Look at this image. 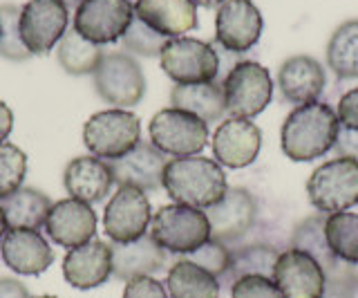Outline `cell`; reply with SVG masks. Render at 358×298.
<instances>
[{"instance_id":"14","label":"cell","mask_w":358,"mask_h":298,"mask_svg":"<svg viewBox=\"0 0 358 298\" xmlns=\"http://www.w3.org/2000/svg\"><path fill=\"white\" fill-rule=\"evenodd\" d=\"M210 148L222 169H246L262 150V130L251 119L229 117L213 132Z\"/></svg>"},{"instance_id":"26","label":"cell","mask_w":358,"mask_h":298,"mask_svg":"<svg viewBox=\"0 0 358 298\" xmlns=\"http://www.w3.org/2000/svg\"><path fill=\"white\" fill-rule=\"evenodd\" d=\"M166 292L171 298H220L222 285L199 264L179 258L166 274Z\"/></svg>"},{"instance_id":"15","label":"cell","mask_w":358,"mask_h":298,"mask_svg":"<svg viewBox=\"0 0 358 298\" xmlns=\"http://www.w3.org/2000/svg\"><path fill=\"white\" fill-rule=\"evenodd\" d=\"M206 218L210 238L224 242L231 249L253 229L257 220V202L242 186H229L222 200L206 208Z\"/></svg>"},{"instance_id":"40","label":"cell","mask_w":358,"mask_h":298,"mask_svg":"<svg viewBox=\"0 0 358 298\" xmlns=\"http://www.w3.org/2000/svg\"><path fill=\"white\" fill-rule=\"evenodd\" d=\"M331 150L336 157H347L358 162V130L338 126V135H336V143Z\"/></svg>"},{"instance_id":"30","label":"cell","mask_w":358,"mask_h":298,"mask_svg":"<svg viewBox=\"0 0 358 298\" xmlns=\"http://www.w3.org/2000/svg\"><path fill=\"white\" fill-rule=\"evenodd\" d=\"M327 65L341 81L358 79V18L334 29L327 43Z\"/></svg>"},{"instance_id":"32","label":"cell","mask_w":358,"mask_h":298,"mask_svg":"<svg viewBox=\"0 0 358 298\" xmlns=\"http://www.w3.org/2000/svg\"><path fill=\"white\" fill-rule=\"evenodd\" d=\"M324 234H327L331 253L341 262H358V213L343 211L327 215Z\"/></svg>"},{"instance_id":"44","label":"cell","mask_w":358,"mask_h":298,"mask_svg":"<svg viewBox=\"0 0 358 298\" xmlns=\"http://www.w3.org/2000/svg\"><path fill=\"white\" fill-rule=\"evenodd\" d=\"M341 271L347 281L352 283V287L358 292V262L356 264H350V262H341Z\"/></svg>"},{"instance_id":"12","label":"cell","mask_w":358,"mask_h":298,"mask_svg":"<svg viewBox=\"0 0 358 298\" xmlns=\"http://www.w3.org/2000/svg\"><path fill=\"white\" fill-rule=\"evenodd\" d=\"M152 206L148 195L134 186H119L103 211V231L112 245H126L148 234Z\"/></svg>"},{"instance_id":"46","label":"cell","mask_w":358,"mask_h":298,"mask_svg":"<svg viewBox=\"0 0 358 298\" xmlns=\"http://www.w3.org/2000/svg\"><path fill=\"white\" fill-rule=\"evenodd\" d=\"M9 231V225H7V220H5V213H3V206H0V240H3V236Z\"/></svg>"},{"instance_id":"29","label":"cell","mask_w":358,"mask_h":298,"mask_svg":"<svg viewBox=\"0 0 358 298\" xmlns=\"http://www.w3.org/2000/svg\"><path fill=\"white\" fill-rule=\"evenodd\" d=\"M324 222H327V215L322 213H313L307 215L305 220H300L294 227V231H291V247L309 253L324 269V274H329L338 267L341 260L329 249L327 234H324Z\"/></svg>"},{"instance_id":"48","label":"cell","mask_w":358,"mask_h":298,"mask_svg":"<svg viewBox=\"0 0 358 298\" xmlns=\"http://www.w3.org/2000/svg\"><path fill=\"white\" fill-rule=\"evenodd\" d=\"M38 298H56V296H38Z\"/></svg>"},{"instance_id":"10","label":"cell","mask_w":358,"mask_h":298,"mask_svg":"<svg viewBox=\"0 0 358 298\" xmlns=\"http://www.w3.org/2000/svg\"><path fill=\"white\" fill-rule=\"evenodd\" d=\"M134 20V5L130 0H83L76 7L72 29L85 41L103 48L117 43Z\"/></svg>"},{"instance_id":"27","label":"cell","mask_w":358,"mask_h":298,"mask_svg":"<svg viewBox=\"0 0 358 298\" xmlns=\"http://www.w3.org/2000/svg\"><path fill=\"white\" fill-rule=\"evenodd\" d=\"M52 200L43 191L31 189V186H20L16 193L0 200L3 213L9 229H41L52 208Z\"/></svg>"},{"instance_id":"25","label":"cell","mask_w":358,"mask_h":298,"mask_svg":"<svg viewBox=\"0 0 358 298\" xmlns=\"http://www.w3.org/2000/svg\"><path fill=\"white\" fill-rule=\"evenodd\" d=\"M171 108L186 110V113L199 117L210 126L215 121H222L224 115H227L224 87L220 81L175 85L171 90Z\"/></svg>"},{"instance_id":"24","label":"cell","mask_w":358,"mask_h":298,"mask_svg":"<svg viewBox=\"0 0 358 298\" xmlns=\"http://www.w3.org/2000/svg\"><path fill=\"white\" fill-rule=\"evenodd\" d=\"M168 251H164L150 234L126 245H112V276L128 283L139 276H155L166 269Z\"/></svg>"},{"instance_id":"8","label":"cell","mask_w":358,"mask_h":298,"mask_svg":"<svg viewBox=\"0 0 358 298\" xmlns=\"http://www.w3.org/2000/svg\"><path fill=\"white\" fill-rule=\"evenodd\" d=\"M150 143L171 157L199 155L208 143V124L179 108L159 110L148 124Z\"/></svg>"},{"instance_id":"16","label":"cell","mask_w":358,"mask_h":298,"mask_svg":"<svg viewBox=\"0 0 358 298\" xmlns=\"http://www.w3.org/2000/svg\"><path fill=\"white\" fill-rule=\"evenodd\" d=\"M271 278L282 298H320L327 274L309 253L289 247L280 251Z\"/></svg>"},{"instance_id":"22","label":"cell","mask_w":358,"mask_h":298,"mask_svg":"<svg viewBox=\"0 0 358 298\" xmlns=\"http://www.w3.org/2000/svg\"><path fill=\"white\" fill-rule=\"evenodd\" d=\"M112 171L110 164L94 155H78L65 166L63 186L74 200L85 204L103 202L112 191Z\"/></svg>"},{"instance_id":"13","label":"cell","mask_w":358,"mask_h":298,"mask_svg":"<svg viewBox=\"0 0 358 298\" xmlns=\"http://www.w3.org/2000/svg\"><path fill=\"white\" fill-rule=\"evenodd\" d=\"M264 18L253 0H227L215 14V45L233 54H244L257 45Z\"/></svg>"},{"instance_id":"41","label":"cell","mask_w":358,"mask_h":298,"mask_svg":"<svg viewBox=\"0 0 358 298\" xmlns=\"http://www.w3.org/2000/svg\"><path fill=\"white\" fill-rule=\"evenodd\" d=\"M336 117H338V124L358 130V87L345 92L336 108Z\"/></svg>"},{"instance_id":"4","label":"cell","mask_w":358,"mask_h":298,"mask_svg":"<svg viewBox=\"0 0 358 298\" xmlns=\"http://www.w3.org/2000/svg\"><path fill=\"white\" fill-rule=\"evenodd\" d=\"M307 197L322 215L350 211L358 204V162L334 157L309 175Z\"/></svg>"},{"instance_id":"18","label":"cell","mask_w":358,"mask_h":298,"mask_svg":"<svg viewBox=\"0 0 358 298\" xmlns=\"http://www.w3.org/2000/svg\"><path fill=\"white\" fill-rule=\"evenodd\" d=\"M108 164L117 186H134L143 193L164 189V171L168 159L150 141H139L128 155Z\"/></svg>"},{"instance_id":"9","label":"cell","mask_w":358,"mask_h":298,"mask_svg":"<svg viewBox=\"0 0 358 298\" xmlns=\"http://www.w3.org/2000/svg\"><path fill=\"white\" fill-rule=\"evenodd\" d=\"M222 87L227 113L240 119L257 117L273 99L271 74L255 61L235 63L231 72L224 76Z\"/></svg>"},{"instance_id":"38","label":"cell","mask_w":358,"mask_h":298,"mask_svg":"<svg viewBox=\"0 0 358 298\" xmlns=\"http://www.w3.org/2000/svg\"><path fill=\"white\" fill-rule=\"evenodd\" d=\"M121 298H171L166 292V285L159 283L155 276H139L126 283Z\"/></svg>"},{"instance_id":"19","label":"cell","mask_w":358,"mask_h":298,"mask_svg":"<svg viewBox=\"0 0 358 298\" xmlns=\"http://www.w3.org/2000/svg\"><path fill=\"white\" fill-rule=\"evenodd\" d=\"M0 258L20 276H41L54 262V251L41 231L9 229L0 240Z\"/></svg>"},{"instance_id":"31","label":"cell","mask_w":358,"mask_h":298,"mask_svg":"<svg viewBox=\"0 0 358 298\" xmlns=\"http://www.w3.org/2000/svg\"><path fill=\"white\" fill-rule=\"evenodd\" d=\"M103 54L106 52L99 45L78 36L74 29H67L63 38L59 41V45H56V61H59V65L67 74L74 76L94 74Z\"/></svg>"},{"instance_id":"45","label":"cell","mask_w":358,"mask_h":298,"mask_svg":"<svg viewBox=\"0 0 358 298\" xmlns=\"http://www.w3.org/2000/svg\"><path fill=\"white\" fill-rule=\"evenodd\" d=\"M197 7H204V9H215V7H222L227 0H193Z\"/></svg>"},{"instance_id":"2","label":"cell","mask_w":358,"mask_h":298,"mask_svg":"<svg viewBox=\"0 0 358 298\" xmlns=\"http://www.w3.org/2000/svg\"><path fill=\"white\" fill-rule=\"evenodd\" d=\"M164 189L175 204H186L206 211L217 204L229 189L227 173L215 159L193 155L168 159Z\"/></svg>"},{"instance_id":"1","label":"cell","mask_w":358,"mask_h":298,"mask_svg":"<svg viewBox=\"0 0 358 298\" xmlns=\"http://www.w3.org/2000/svg\"><path fill=\"white\" fill-rule=\"evenodd\" d=\"M338 126L336 110L329 104L313 101L298 106L280 130V148L291 162H313L334 148Z\"/></svg>"},{"instance_id":"3","label":"cell","mask_w":358,"mask_h":298,"mask_svg":"<svg viewBox=\"0 0 358 298\" xmlns=\"http://www.w3.org/2000/svg\"><path fill=\"white\" fill-rule=\"evenodd\" d=\"M148 234L164 251L188 256L210 240V225L201 208L168 204L152 215Z\"/></svg>"},{"instance_id":"34","label":"cell","mask_w":358,"mask_h":298,"mask_svg":"<svg viewBox=\"0 0 358 298\" xmlns=\"http://www.w3.org/2000/svg\"><path fill=\"white\" fill-rule=\"evenodd\" d=\"M27 175V155L14 143H0V200L16 193Z\"/></svg>"},{"instance_id":"5","label":"cell","mask_w":358,"mask_h":298,"mask_svg":"<svg viewBox=\"0 0 358 298\" xmlns=\"http://www.w3.org/2000/svg\"><path fill=\"white\" fill-rule=\"evenodd\" d=\"M141 141V121L130 110L110 108L94 113L83 126V143L94 157L119 159Z\"/></svg>"},{"instance_id":"17","label":"cell","mask_w":358,"mask_h":298,"mask_svg":"<svg viewBox=\"0 0 358 298\" xmlns=\"http://www.w3.org/2000/svg\"><path fill=\"white\" fill-rule=\"evenodd\" d=\"M96 222L99 220L92 204L67 197L52 204L45 220V231L56 245L70 251L96 238Z\"/></svg>"},{"instance_id":"37","label":"cell","mask_w":358,"mask_h":298,"mask_svg":"<svg viewBox=\"0 0 358 298\" xmlns=\"http://www.w3.org/2000/svg\"><path fill=\"white\" fill-rule=\"evenodd\" d=\"M231 298H282L271 276H244L231 285Z\"/></svg>"},{"instance_id":"21","label":"cell","mask_w":358,"mask_h":298,"mask_svg":"<svg viewBox=\"0 0 358 298\" xmlns=\"http://www.w3.org/2000/svg\"><path fill=\"white\" fill-rule=\"evenodd\" d=\"M327 85V74L322 65L309 54L289 57L278 68V87L285 101L291 106H305L320 101V94Z\"/></svg>"},{"instance_id":"35","label":"cell","mask_w":358,"mask_h":298,"mask_svg":"<svg viewBox=\"0 0 358 298\" xmlns=\"http://www.w3.org/2000/svg\"><path fill=\"white\" fill-rule=\"evenodd\" d=\"M168 41L171 38L157 34L155 29H150L148 25L141 23V20L134 16L128 31L121 38V45L128 54H137V57H159Z\"/></svg>"},{"instance_id":"39","label":"cell","mask_w":358,"mask_h":298,"mask_svg":"<svg viewBox=\"0 0 358 298\" xmlns=\"http://www.w3.org/2000/svg\"><path fill=\"white\" fill-rule=\"evenodd\" d=\"M320 298H356V290L341 271V262H338V267H336L334 271L327 274V281H324V292H322Z\"/></svg>"},{"instance_id":"23","label":"cell","mask_w":358,"mask_h":298,"mask_svg":"<svg viewBox=\"0 0 358 298\" xmlns=\"http://www.w3.org/2000/svg\"><path fill=\"white\" fill-rule=\"evenodd\" d=\"M134 16L166 38H179L197 27L193 0H137Z\"/></svg>"},{"instance_id":"43","label":"cell","mask_w":358,"mask_h":298,"mask_svg":"<svg viewBox=\"0 0 358 298\" xmlns=\"http://www.w3.org/2000/svg\"><path fill=\"white\" fill-rule=\"evenodd\" d=\"M11 128H14V113H11V108L0 101V143H5L7 137L11 135Z\"/></svg>"},{"instance_id":"28","label":"cell","mask_w":358,"mask_h":298,"mask_svg":"<svg viewBox=\"0 0 358 298\" xmlns=\"http://www.w3.org/2000/svg\"><path fill=\"white\" fill-rule=\"evenodd\" d=\"M280 256V249L266 242H253L244 247H231V264L229 271L220 278L222 290L229 287L244 276H271L275 260Z\"/></svg>"},{"instance_id":"6","label":"cell","mask_w":358,"mask_h":298,"mask_svg":"<svg viewBox=\"0 0 358 298\" xmlns=\"http://www.w3.org/2000/svg\"><path fill=\"white\" fill-rule=\"evenodd\" d=\"M94 90L112 108L130 110L145 94V76L139 61L128 52H106L94 70Z\"/></svg>"},{"instance_id":"7","label":"cell","mask_w":358,"mask_h":298,"mask_svg":"<svg viewBox=\"0 0 358 298\" xmlns=\"http://www.w3.org/2000/svg\"><path fill=\"white\" fill-rule=\"evenodd\" d=\"M162 70L177 85L210 83L220 79V57L213 43L179 36L171 38L159 54Z\"/></svg>"},{"instance_id":"20","label":"cell","mask_w":358,"mask_h":298,"mask_svg":"<svg viewBox=\"0 0 358 298\" xmlns=\"http://www.w3.org/2000/svg\"><path fill=\"white\" fill-rule=\"evenodd\" d=\"M112 276V245L103 240H90L85 245L70 249L63 258V278L74 290H96Z\"/></svg>"},{"instance_id":"42","label":"cell","mask_w":358,"mask_h":298,"mask_svg":"<svg viewBox=\"0 0 358 298\" xmlns=\"http://www.w3.org/2000/svg\"><path fill=\"white\" fill-rule=\"evenodd\" d=\"M0 298H34L29 290L16 278H0Z\"/></svg>"},{"instance_id":"11","label":"cell","mask_w":358,"mask_h":298,"mask_svg":"<svg viewBox=\"0 0 358 298\" xmlns=\"http://www.w3.org/2000/svg\"><path fill=\"white\" fill-rule=\"evenodd\" d=\"M70 23V9L63 0H29L20 7L18 31L31 57L50 54Z\"/></svg>"},{"instance_id":"33","label":"cell","mask_w":358,"mask_h":298,"mask_svg":"<svg viewBox=\"0 0 358 298\" xmlns=\"http://www.w3.org/2000/svg\"><path fill=\"white\" fill-rule=\"evenodd\" d=\"M20 7L16 5H0V57L14 63H22L31 59L29 50L20 38L18 31Z\"/></svg>"},{"instance_id":"36","label":"cell","mask_w":358,"mask_h":298,"mask_svg":"<svg viewBox=\"0 0 358 298\" xmlns=\"http://www.w3.org/2000/svg\"><path fill=\"white\" fill-rule=\"evenodd\" d=\"M190 262H195L199 264L201 269H206L210 271L215 278L220 281L224 274L229 271V264H231V249L224 245V242L220 240H208L204 242L199 249H195L193 253H188V256H182Z\"/></svg>"},{"instance_id":"47","label":"cell","mask_w":358,"mask_h":298,"mask_svg":"<svg viewBox=\"0 0 358 298\" xmlns=\"http://www.w3.org/2000/svg\"><path fill=\"white\" fill-rule=\"evenodd\" d=\"M63 3H65V7H67V9H74V12H76V7L81 5L83 0H63Z\"/></svg>"}]
</instances>
